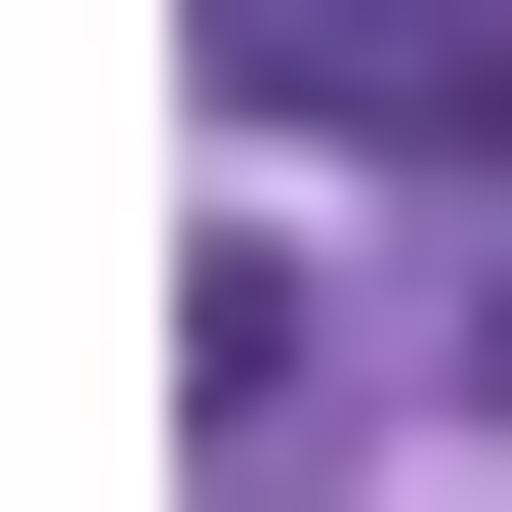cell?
Instances as JSON below:
<instances>
[{"mask_svg": "<svg viewBox=\"0 0 512 512\" xmlns=\"http://www.w3.org/2000/svg\"><path fill=\"white\" fill-rule=\"evenodd\" d=\"M214 86L256 128H470V171H512V0H214Z\"/></svg>", "mask_w": 512, "mask_h": 512, "instance_id": "1", "label": "cell"}, {"mask_svg": "<svg viewBox=\"0 0 512 512\" xmlns=\"http://www.w3.org/2000/svg\"><path fill=\"white\" fill-rule=\"evenodd\" d=\"M470 384H512V299H470Z\"/></svg>", "mask_w": 512, "mask_h": 512, "instance_id": "2", "label": "cell"}]
</instances>
